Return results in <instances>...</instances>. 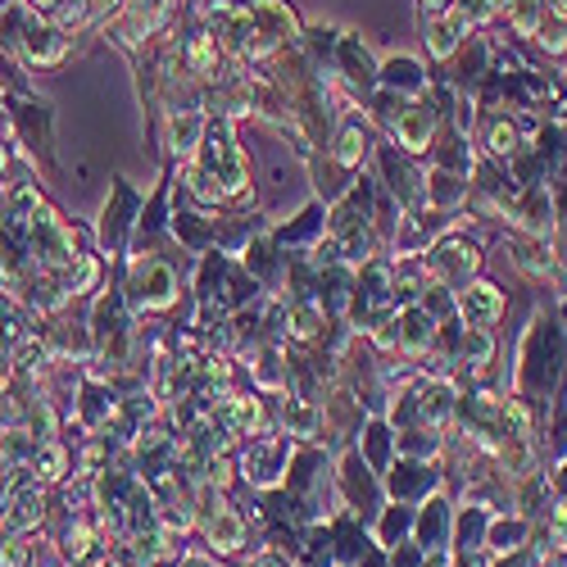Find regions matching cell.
Instances as JSON below:
<instances>
[{"mask_svg": "<svg viewBox=\"0 0 567 567\" xmlns=\"http://www.w3.org/2000/svg\"><path fill=\"white\" fill-rule=\"evenodd\" d=\"M96 567H123V563H118V558H105V563H96Z\"/></svg>", "mask_w": 567, "mask_h": 567, "instance_id": "obj_41", "label": "cell"}, {"mask_svg": "<svg viewBox=\"0 0 567 567\" xmlns=\"http://www.w3.org/2000/svg\"><path fill=\"white\" fill-rule=\"evenodd\" d=\"M486 151H491L495 159H513V155H517V127L499 118V123L491 127V136H486Z\"/></svg>", "mask_w": 567, "mask_h": 567, "instance_id": "obj_31", "label": "cell"}, {"mask_svg": "<svg viewBox=\"0 0 567 567\" xmlns=\"http://www.w3.org/2000/svg\"><path fill=\"white\" fill-rule=\"evenodd\" d=\"M186 69H192L196 78H205V82H214V78H218V69H223L218 37L200 32V37H192V41H186Z\"/></svg>", "mask_w": 567, "mask_h": 567, "instance_id": "obj_17", "label": "cell"}, {"mask_svg": "<svg viewBox=\"0 0 567 567\" xmlns=\"http://www.w3.org/2000/svg\"><path fill=\"white\" fill-rule=\"evenodd\" d=\"M482 268V250L467 241V236H445L427 250V272L436 281H450V287H467L472 272Z\"/></svg>", "mask_w": 567, "mask_h": 567, "instance_id": "obj_6", "label": "cell"}, {"mask_svg": "<svg viewBox=\"0 0 567 567\" xmlns=\"http://www.w3.org/2000/svg\"><path fill=\"white\" fill-rule=\"evenodd\" d=\"M45 517V499H41V482L32 477V467H14V482L6 491V513H0V545L14 540V536H28L41 527Z\"/></svg>", "mask_w": 567, "mask_h": 567, "instance_id": "obj_3", "label": "cell"}, {"mask_svg": "<svg viewBox=\"0 0 567 567\" xmlns=\"http://www.w3.org/2000/svg\"><path fill=\"white\" fill-rule=\"evenodd\" d=\"M28 467H32L37 482H60L64 467H69V450H64L60 441H45V445H37V454H32Z\"/></svg>", "mask_w": 567, "mask_h": 567, "instance_id": "obj_26", "label": "cell"}, {"mask_svg": "<svg viewBox=\"0 0 567 567\" xmlns=\"http://www.w3.org/2000/svg\"><path fill=\"white\" fill-rule=\"evenodd\" d=\"M427 486H436V477H432V467L427 463H409V458H400V467H395V477H391V491L400 495V499H413V495H422Z\"/></svg>", "mask_w": 567, "mask_h": 567, "instance_id": "obj_25", "label": "cell"}, {"mask_svg": "<svg viewBox=\"0 0 567 567\" xmlns=\"http://www.w3.org/2000/svg\"><path fill=\"white\" fill-rule=\"evenodd\" d=\"M0 173H6V146H0Z\"/></svg>", "mask_w": 567, "mask_h": 567, "instance_id": "obj_43", "label": "cell"}, {"mask_svg": "<svg viewBox=\"0 0 567 567\" xmlns=\"http://www.w3.org/2000/svg\"><path fill=\"white\" fill-rule=\"evenodd\" d=\"M463 192H467V186L463 182H454V177H432V200L436 205H454V200H463Z\"/></svg>", "mask_w": 567, "mask_h": 567, "instance_id": "obj_36", "label": "cell"}, {"mask_svg": "<svg viewBox=\"0 0 567 567\" xmlns=\"http://www.w3.org/2000/svg\"><path fill=\"white\" fill-rule=\"evenodd\" d=\"M132 300L146 309V313H164V309H173V300H177V291H182V281H177V268L168 264V259H159V255H146V259H136V268H132Z\"/></svg>", "mask_w": 567, "mask_h": 567, "instance_id": "obj_5", "label": "cell"}, {"mask_svg": "<svg viewBox=\"0 0 567 567\" xmlns=\"http://www.w3.org/2000/svg\"><path fill=\"white\" fill-rule=\"evenodd\" d=\"M241 472H246V482L259 486V491L281 486V477L291 472V441H287V436H259V441L246 450Z\"/></svg>", "mask_w": 567, "mask_h": 567, "instance_id": "obj_7", "label": "cell"}, {"mask_svg": "<svg viewBox=\"0 0 567 567\" xmlns=\"http://www.w3.org/2000/svg\"><path fill=\"white\" fill-rule=\"evenodd\" d=\"M458 32H463V19L450 10V14H436L432 23H427V51L436 55V60H450L454 51H458Z\"/></svg>", "mask_w": 567, "mask_h": 567, "instance_id": "obj_22", "label": "cell"}, {"mask_svg": "<svg viewBox=\"0 0 567 567\" xmlns=\"http://www.w3.org/2000/svg\"><path fill=\"white\" fill-rule=\"evenodd\" d=\"M409 532H413V513L391 508L386 523H382V540H386V545H400V536H409Z\"/></svg>", "mask_w": 567, "mask_h": 567, "instance_id": "obj_34", "label": "cell"}, {"mask_svg": "<svg viewBox=\"0 0 567 567\" xmlns=\"http://www.w3.org/2000/svg\"><path fill=\"white\" fill-rule=\"evenodd\" d=\"M486 527H491V513L486 508H467L454 523V540H458L454 554H482L486 549Z\"/></svg>", "mask_w": 567, "mask_h": 567, "instance_id": "obj_19", "label": "cell"}, {"mask_svg": "<svg viewBox=\"0 0 567 567\" xmlns=\"http://www.w3.org/2000/svg\"><path fill=\"white\" fill-rule=\"evenodd\" d=\"M454 14H458V19H463V28H467V23H486V19L495 14V6H491V0H458Z\"/></svg>", "mask_w": 567, "mask_h": 567, "instance_id": "obj_35", "label": "cell"}, {"mask_svg": "<svg viewBox=\"0 0 567 567\" xmlns=\"http://www.w3.org/2000/svg\"><path fill=\"white\" fill-rule=\"evenodd\" d=\"M332 246H337V255H346L350 264H368V259H372L368 192H354L350 200L337 205V214H332Z\"/></svg>", "mask_w": 567, "mask_h": 567, "instance_id": "obj_4", "label": "cell"}, {"mask_svg": "<svg viewBox=\"0 0 567 567\" xmlns=\"http://www.w3.org/2000/svg\"><path fill=\"white\" fill-rule=\"evenodd\" d=\"M549 14H554L558 23H567V0H549Z\"/></svg>", "mask_w": 567, "mask_h": 567, "instance_id": "obj_39", "label": "cell"}, {"mask_svg": "<svg viewBox=\"0 0 567 567\" xmlns=\"http://www.w3.org/2000/svg\"><path fill=\"white\" fill-rule=\"evenodd\" d=\"M540 41L549 45V51H554V55H563V51H567V23H558V28H549V32L540 28Z\"/></svg>", "mask_w": 567, "mask_h": 567, "instance_id": "obj_37", "label": "cell"}, {"mask_svg": "<svg viewBox=\"0 0 567 567\" xmlns=\"http://www.w3.org/2000/svg\"><path fill=\"white\" fill-rule=\"evenodd\" d=\"M296 37V19L281 0H259L255 10H241L227 23L223 45L236 60H268Z\"/></svg>", "mask_w": 567, "mask_h": 567, "instance_id": "obj_2", "label": "cell"}, {"mask_svg": "<svg viewBox=\"0 0 567 567\" xmlns=\"http://www.w3.org/2000/svg\"><path fill=\"white\" fill-rule=\"evenodd\" d=\"M363 155H368V132H363V123H346V127L337 132L332 164L350 173V168H359V164H363Z\"/></svg>", "mask_w": 567, "mask_h": 567, "instance_id": "obj_21", "label": "cell"}, {"mask_svg": "<svg viewBox=\"0 0 567 567\" xmlns=\"http://www.w3.org/2000/svg\"><path fill=\"white\" fill-rule=\"evenodd\" d=\"M563 318H567V300H563Z\"/></svg>", "mask_w": 567, "mask_h": 567, "instance_id": "obj_44", "label": "cell"}, {"mask_svg": "<svg viewBox=\"0 0 567 567\" xmlns=\"http://www.w3.org/2000/svg\"><path fill=\"white\" fill-rule=\"evenodd\" d=\"M513 218L523 223L527 236H549L554 231V205L545 196V186H532L523 200H513Z\"/></svg>", "mask_w": 567, "mask_h": 567, "instance_id": "obj_12", "label": "cell"}, {"mask_svg": "<svg viewBox=\"0 0 567 567\" xmlns=\"http://www.w3.org/2000/svg\"><path fill=\"white\" fill-rule=\"evenodd\" d=\"M91 554H96V527H91L86 517H73V527H69V536H64V545H60V558H64L69 567H82Z\"/></svg>", "mask_w": 567, "mask_h": 567, "instance_id": "obj_24", "label": "cell"}, {"mask_svg": "<svg viewBox=\"0 0 567 567\" xmlns=\"http://www.w3.org/2000/svg\"><path fill=\"white\" fill-rule=\"evenodd\" d=\"M246 186H250V168H246L241 146H236L231 123H227V118L205 123L200 155H196L192 168H186V192H192L196 200L223 205V200L246 196Z\"/></svg>", "mask_w": 567, "mask_h": 567, "instance_id": "obj_1", "label": "cell"}, {"mask_svg": "<svg viewBox=\"0 0 567 567\" xmlns=\"http://www.w3.org/2000/svg\"><path fill=\"white\" fill-rule=\"evenodd\" d=\"M540 10H545V0H504V14L513 19V28L523 32V37H536L540 32Z\"/></svg>", "mask_w": 567, "mask_h": 567, "instance_id": "obj_27", "label": "cell"}, {"mask_svg": "<svg viewBox=\"0 0 567 567\" xmlns=\"http://www.w3.org/2000/svg\"><path fill=\"white\" fill-rule=\"evenodd\" d=\"M527 536H532L527 517H491V527H486V545H491V554H499V558L527 549Z\"/></svg>", "mask_w": 567, "mask_h": 567, "instance_id": "obj_14", "label": "cell"}, {"mask_svg": "<svg viewBox=\"0 0 567 567\" xmlns=\"http://www.w3.org/2000/svg\"><path fill=\"white\" fill-rule=\"evenodd\" d=\"M391 127H395V141L409 155H422L436 136V110L417 105V101H400V110L391 114Z\"/></svg>", "mask_w": 567, "mask_h": 567, "instance_id": "obj_8", "label": "cell"}, {"mask_svg": "<svg viewBox=\"0 0 567 567\" xmlns=\"http://www.w3.org/2000/svg\"><path fill=\"white\" fill-rule=\"evenodd\" d=\"M422 6H436V10H441V6H445V0H422Z\"/></svg>", "mask_w": 567, "mask_h": 567, "instance_id": "obj_42", "label": "cell"}, {"mask_svg": "<svg viewBox=\"0 0 567 567\" xmlns=\"http://www.w3.org/2000/svg\"><path fill=\"white\" fill-rule=\"evenodd\" d=\"M458 313L467 318V327H491L499 322V313H504V291L499 287H491V281H467V287L458 291Z\"/></svg>", "mask_w": 567, "mask_h": 567, "instance_id": "obj_9", "label": "cell"}, {"mask_svg": "<svg viewBox=\"0 0 567 567\" xmlns=\"http://www.w3.org/2000/svg\"><path fill=\"white\" fill-rule=\"evenodd\" d=\"M491 354H495V341H491L486 327H467V337H463V363L472 372H482L491 363Z\"/></svg>", "mask_w": 567, "mask_h": 567, "instance_id": "obj_29", "label": "cell"}, {"mask_svg": "<svg viewBox=\"0 0 567 567\" xmlns=\"http://www.w3.org/2000/svg\"><path fill=\"white\" fill-rule=\"evenodd\" d=\"M132 209H136L132 192H127V186H114V209L105 205V223H101V241H105L110 250H123L127 231H132V218H127Z\"/></svg>", "mask_w": 567, "mask_h": 567, "instance_id": "obj_13", "label": "cell"}, {"mask_svg": "<svg viewBox=\"0 0 567 567\" xmlns=\"http://www.w3.org/2000/svg\"><path fill=\"white\" fill-rule=\"evenodd\" d=\"M386 82H391V86H404V91H417V86H422V73H417L413 60H391V64H386Z\"/></svg>", "mask_w": 567, "mask_h": 567, "instance_id": "obj_33", "label": "cell"}, {"mask_svg": "<svg viewBox=\"0 0 567 567\" xmlns=\"http://www.w3.org/2000/svg\"><path fill=\"white\" fill-rule=\"evenodd\" d=\"M417 417L427 422V427H445L454 417V386L450 382H427L417 391Z\"/></svg>", "mask_w": 567, "mask_h": 567, "instance_id": "obj_15", "label": "cell"}, {"mask_svg": "<svg viewBox=\"0 0 567 567\" xmlns=\"http://www.w3.org/2000/svg\"><path fill=\"white\" fill-rule=\"evenodd\" d=\"M281 417H287V432H291L296 441H318V432H322V409L309 404V400H300V395L287 400Z\"/></svg>", "mask_w": 567, "mask_h": 567, "instance_id": "obj_18", "label": "cell"}, {"mask_svg": "<svg viewBox=\"0 0 567 567\" xmlns=\"http://www.w3.org/2000/svg\"><path fill=\"white\" fill-rule=\"evenodd\" d=\"M318 327H322V309H318V305L300 300V305H291V309H287V332H291V337L313 341V337H318Z\"/></svg>", "mask_w": 567, "mask_h": 567, "instance_id": "obj_28", "label": "cell"}, {"mask_svg": "<svg viewBox=\"0 0 567 567\" xmlns=\"http://www.w3.org/2000/svg\"><path fill=\"white\" fill-rule=\"evenodd\" d=\"M454 536V513L445 499H427V508L417 513V523H413V545L417 549H445Z\"/></svg>", "mask_w": 567, "mask_h": 567, "instance_id": "obj_11", "label": "cell"}, {"mask_svg": "<svg viewBox=\"0 0 567 567\" xmlns=\"http://www.w3.org/2000/svg\"><path fill=\"white\" fill-rule=\"evenodd\" d=\"M432 341H436V318L422 309V305L400 309V318H395V350H404V354H427Z\"/></svg>", "mask_w": 567, "mask_h": 567, "instance_id": "obj_10", "label": "cell"}, {"mask_svg": "<svg viewBox=\"0 0 567 567\" xmlns=\"http://www.w3.org/2000/svg\"><path fill=\"white\" fill-rule=\"evenodd\" d=\"M23 45H28V55H32L37 64H60L64 51H69V41L60 37V28H45V23H28Z\"/></svg>", "mask_w": 567, "mask_h": 567, "instance_id": "obj_16", "label": "cell"}, {"mask_svg": "<svg viewBox=\"0 0 567 567\" xmlns=\"http://www.w3.org/2000/svg\"><path fill=\"white\" fill-rule=\"evenodd\" d=\"M177 567H214V563H209L205 554H182V563H177Z\"/></svg>", "mask_w": 567, "mask_h": 567, "instance_id": "obj_38", "label": "cell"}, {"mask_svg": "<svg viewBox=\"0 0 567 567\" xmlns=\"http://www.w3.org/2000/svg\"><path fill=\"white\" fill-rule=\"evenodd\" d=\"M250 567H287V563H281L277 554H264V558H259V563H250Z\"/></svg>", "mask_w": 567, "mask_h": 567, "instance_id": "obj_40", "label": "cell"}, {"mask_svg": "<svg viewBox=\"0 0 567 567\" xmlns=\"http://www.w3.org/2000/svg\"><path fill=\"white\" fill-rule=\"evenodd\" d=\"M200 136H205V118H200L196 110L168 118V146H173L177 155H192V151L200 146Z\"/></svg>", "mask_w": 567, "mask_h": 567, "instance_id": "obj_23", "label": "cell"}, {"mask_svg": "<svg viewBox=\"0 0 567 567\" xmlns=\"http://www.w3.org/2000/svg\"><path fill=\"white\" fill-rule=\"evenodd\" d=\"M513 264L545 277V272H554V250H549L545 236H517L513 241Z\"/></svg>", "mask_w": 567, "mask_h": 567, "instance_id": "obj_20", "label": "cell"}, {"mask_svg": "<svg viewBox=\"0 0 567 567\" xmlns=\"http://www.w3.org/2000/svg\"><path fill=\"white\" fill-rule=\"evenodd\" d=\"M255 368V377H259V386H281V354L268 346V350H259V363H250Z\"/></svg>", "mask_w": 567, "mask_h": 567, "instance_id": "obj_32", "label": "cell"}, {"mask_svg": "<svg viewBox=\"0 0 567 567\" xmlns=\"http://www.w3.org/2000/svg\"><path fill=\"white\" fill-rule=\"evenodd\" d=\"M123 14H127V32H151L164 19V0H127Z\"/></svg>", "mask_w": 567, "mask_h": 567, "instance_id": "obj_30", "label": "cell"}]
</instances>
